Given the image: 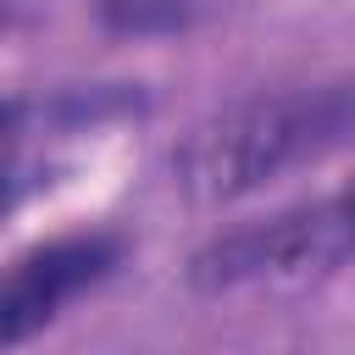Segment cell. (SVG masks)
<instances>
[{
	"label": "cell",
	"instance_id": "obj_1",
	"mask_svg": "<svg viewBox=\"0 0 355 355\" xmlns=\"http://www.w3.org/2000/svg\"><path fill=\"white\" fill-rule=\"evenodd\" d=\"M355 144V78H327L305 89H277L239 100L216 122H205L183 155L178 183L194 200H239L305 161Z\"/></svg>",
	"mask_w": 355,
	"mask_h": 355
},
{
	"label": "cell",
	"instance_id": "obj_2",
	"mask_svg": "<svg viewBox=\"0 0 355 355\" xmlns=\"http://www.w3.org/2000/svg\"><path fill=\"white\" fill-rule=\"evenodd\" d=\"M349 255H355V183L327 200H311V205H294V211H277V216H261L250 227L211 239L194 255L189 277L200 288H233L250 277L338 266Z\"/></svg>",
	"mask_w": 355,
	"mask_h": 355
},
{
	"label": "cell",
	"instance_id": "obj_3",
	"mask_svg": "<svg viewBox=\"0 0 355 355\" xmlns=\"http://www.w3.org/2000/svg\"><path fill=\"white\" fill-rule=\"evenodd\" d=\"M116 255L122 250L105 233L50 239V244L17 255L11 272H6V300H0V338H6V349L28 344L44 322H55V311L67 300H78L83 288H94L116 266Z\"/></svg>",
	"mask_w": 355,
	"mask_h": 355
},
{
	"label": "cell",
	"instance_id": "obj_4",
	"mask_svg": "<svg viewBox=\"0 0 355 355\" xmlns=\"http://www.w3.org/2000/svg\"><path fill=\"white\" fill-rule=\"evenodd\" d=\"M216 0H94L100 22L111 33H178L194 17H205Z\"/></svg>",
	"mask_w": 355,
	"mask_h": 355
}]
</instances>
